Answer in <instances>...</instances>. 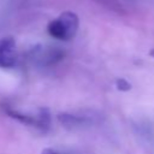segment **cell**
I'll return each instance as SVG.
<instances>
[{
	"label": "cell",
	"instance_id": "cell-6",
	"mask_svg": "<svg viewBox=\"0 0 154 154\" xmlns=\"http://www.w3.org/2000/svg\"><path fill=\"white\" fill-rule=\"evenodd\" d=\"M95 1L112 11H118V12L122 11V5L119 0H95Z\"/></svg>",
	"mask_w": 154,
	"mask_h": 154
},
{
	"label": "cell",
	"instance_id": "cell-8",
	"mask_svg": "<svg viewBox=\"0 0 154 154\" xmlns=\"http://www.w3.org/2000/svg\"><path fill=\"white\" fill-rule=\"evenodd\" d=\"M41 154H66V153H64L61 150H58L55 148H45L41 152Z\"/></svg>",
	"mask_w": 154,
	"mask_h": 154
},
{
	"label": "cell",
	"instance_id": "cell-5",
	"mask_svg": "<svg viewBox=\"0 0 154 154\" xmlns=\"http://www.w3.org/2000/svg\"><path fill=\"white\" fill-rule=\"evenodd\" d=\"M58 122L65 128H77L85 124H90L93 122V117L85 114H76V113H67L63 112L57 116Z\"/></svg>",
	"mask_w": 154,
	"mask_h": 154
},
{
	"label": "cell",
	"instance_id": "cell-3",
	"mask_svg": "<svg viewBox=\"0 0 154 154\" xmlns=\"http://www.w3.org/2000/svg\"><path fill=\"white\" fill-rule=\"evenodd\" d=\"M65 53L59 47H52V46H37L31 51V58L35 60L38 65L49 66L54 65L58 61H60L64 58Z\"/></svg>",
	"mask_w": 154,
	"mask_h": 154
},
{
	"label": "cell",
	"instance_id": "cell-9",
	"mask_svg": "<svg viewBox=\"0 0 154 154\" xmlns=\"http://www.w3.org/2000/svg\"><path fill=\"white\" fill-rule=\"evenodd\" d=\"M149 55H150V57H153V58H154V48H153V49H150V51H149Z\"/></svg>",
	"mask_w": 154,
	"mask_h": 154
},
{
	"label": "cell",
	"instance_id": "cell-4",
	"mask_svg": "<svg viewBox=\"0 0 154 154\" xmlns=\"http://www.w3.org/2000/svg\"><path fill=\"white\" fill-rule=\"evenodd\" d=\"M17 63L16 41L12 36L0 38V69H11Z\"/></svg>",
	"mask_w": 154,
	"mask_h": 154
},
{
	"label": "cell",
	"instance_id": "cell-7",
	"mask_svg": "<svg viewBox=\"0 0 154 154\" xmlns=\"http://www.w3.org/2000/svg\"><path fill=\"white\" fill-rule=\"evenodd\" d=\"M116 88L120 91H128L131 89V84L124 78H118L116 81Z\"/></svg>",
	"mask_w": 154,
	"mask_h": 154
},
{
	"label": "cell",
	"instance_id": "cell-2",
	"mask_svg": "<svg viewBox=\"0 0 154 154\" xmlns=\"http://www.w3.org/2000/svg\"><path fill=\"white\" fill-rule=\"evenodd\" d=\"M6 113L8 117L16 119L17 122L25 124V125L35 126L42 131H47L51 126V113L47 108H40L38 113L36 116L25 114V113L18 112V111L12 109V108H6Z\"/></svg>",
	"mask_w": 154,
	"mask_h": 154
},
{
	"label": "cell",
	"instance_id": "cell-1",
	"mask_svg": "<svg viewBox=\"0 0 154 154\" xmlns=\"http://www.w3.org/2000/svg\"><path fill=\"white\" fill-rule=\"evenodd\" d=\"M79 28V18L72 11H64L47 24V32L59 41L72 40Z\"/></svg>",
	"mask_w": 154,
	"mask_h": 154
}]
</instances>
